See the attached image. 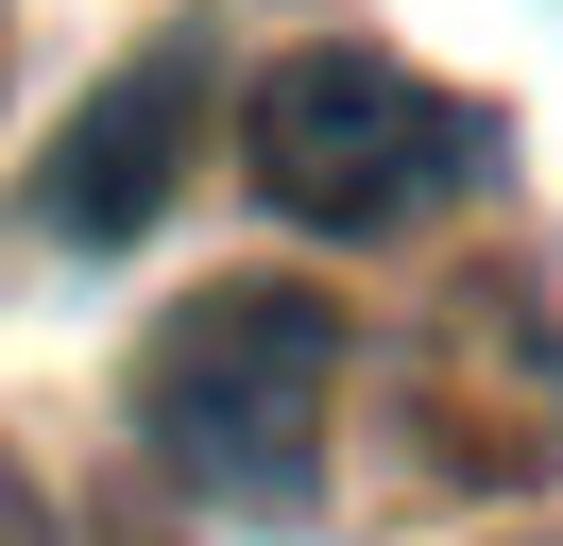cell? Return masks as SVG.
I'll return each instance as SVG.
<instances>
[{
	"label": "cell",
	"mask_w": 563,
	"mask_h": 546,
	"mask_svg": "<svg viewBox=\"0 0 563 546\" xmlns=\"http://www.w3.org/2000/svg\"><path fill=\"white\" fill-rule=\"evenodd\" d=\"M137 427L188 495L222 512H308L324 495V427H342V307L290 273H222L154 325L137 359Z\"/></svg>",
	"instance_id": "6da1fadb"
},
{
	"label": "cell",
	"mask_w": 563,
	"mask_h": 546,
	"mask_svg": "<svg viewBox=\"0 0 563 546\" xmlns=\"http://www.w3.org/2000/svg\"><path fill=\"white\" fill-rule=\"evenodd\" d=\"M240 171L274 222H324V239H376V222H427L495 171V120L444 102L427 68L393 52H290L274 86L240 102Z\"/></svg>",
	"instance_id": "7a4b0ae2"
},
{
	"label": "cell",
	"mask_w": 563,
	"mask_h": 546,
	"mask_svg": "<svg viewBox=\"0 0 563 546\" xmlns=\"http://www.w3.org/2000/svg\"><path fill=\"white\" fill-rule=\"evenodd\" d=\"M410 444L461 478V495L563 478V325H547L529 273H461V291H444L427 375H410Z\"/></svg>",
	"instance_id": "3957f363"
},
{
	"label": "cell",
	"mask_w": 563,
	"mask_h": 546,
	"mask_svg": "<svg viewBox=\"0 0 563 546\" xmlns=\"http://www.w3.org/2000/svg\"><path fill=\"white\" fill-rule=\"evenodd\" d=\"M188 154H206V34H172V52H137V68H120V86H103V102L69 120V154L35 171V222L103 256V239H137L154 205L188 188Z\"/></svg>",
	"instance_id": "277c9868"
},
{
	"label": "cell",
	"mask_w": 563,
	"mask_h": 546,
	"mask_svg": "<svg viewBox=\"0 0 563 546\" xmlns=\"http://www.w3.org/2000/svg\"><path fill=\"white\" fill-rule=\"evenodd\" d=\"M0 546H52V512H35V478L0 461Z\"/></svg>",
	"instance_id": "5b68a950"
},
{
	"label": "cell",
	"mask_w": 563,
	"mask_h": 546,
	"mask_svg": "<svg viewBox=\"0 0 563 546\" xmlns=\"http://www.w3.org/2000/svg\"><path fill=\"white\" fill-rule=\"evenodd\" d=\"M495 546H563V529H495Z\"/></svg>",
	"instance_id": "8992f818"
}]
</instances>
